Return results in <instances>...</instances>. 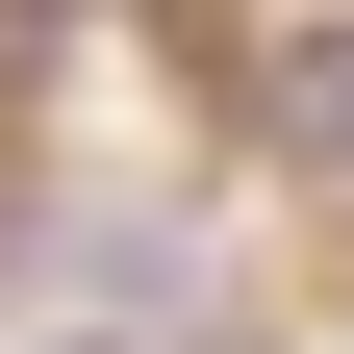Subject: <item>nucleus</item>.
Masks as SVG:
<instances>
[{"label": "nucleus", "mask_w": 354, "mask_h": 354, "mask_svg": "<svg viewBox=\"0 0 354 354\" xmlns=\"http://www.w3.org/2000/svg\"><path fill=\"white\" fill-rule=\"evenodd\" d=\"M253 127H279L304 177H354V26H304V76H253Z\"/></svg>", "instance_id": "nucleus-1"}]
</instances>
